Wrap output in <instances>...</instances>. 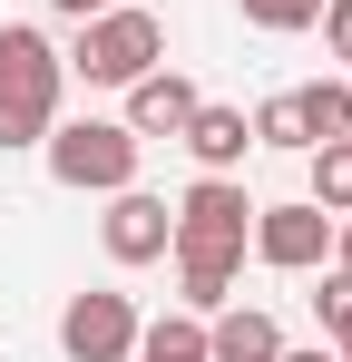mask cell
I'll use <instances>...</instances> for the list:
<instances>
[{
  "instance_id": "1",
  "label": "cell",
  "mask_w": 352,
  "mask_h": 362,
  "mask_svg": "<svg viewBox=\"0 0 352 362\" xmlns=\"http://www.w3.org/2000/svg\"><path fill=\"white\" fill-rule=\"evenodd\" d=\"M59 59H69V78H88V88H127V78H147V69L167 59V20H157L147 0L88 10V20H78V40H69Z\"/></svg>"
},
{
  "instance_id": "2",
  "label": "cell",
  "mask_w": 352,
  "mask_h": 362,
  "mask_svg": "<svg viewBox=\"0 0 352 362\" xmlns=\"http://www.w3.org/2000/svg\"><path fill=\"white\" fill-rule=\"evenodd\" d=\"M137 147H147V137H127V118H49V137H40V157H49V177L69 186V196L137 186Z\"/></svg>"
},
{
  "instance_id": "3",
  "label": "cell",
  "mask_w": 352,
  "mask_h": 362,
  "mask_svg": "<svg viewBox=\"0 0 352 362\" xmlns=\"http://www.w3.org/2000/svg\"><path fill=\"white\" fill-rule=\"evenodd\" d=\"M245 235H254V196H245L235 177H196L186 196H176L167 255L176 264H235V274H245Z\"/></svg>"
},
{
  "instance_id": "4",
  "label": "cell",
  "mask_w": 352,
  "mask_h": 362,
  "mask_svg": "<svg viewBox=\"0 0 352 362\" xmlns=\"http://www.w3.org/2000/svg\"><path fill=\"white\" fill-rule=\"evenodd\" d=\"M0 98L59 118V98H69V59H59V40L40 30V20H0Z\"/></svg>"
},
{
  "instance_id": "5",
  "label": "cell",
  "mask_w": 352,
  "mask_h": 362,
  "mask_svg": "<svg viewBox=\"0 0 352 362\" xmlns=\"http://www.w3.org/2000/svg\"><path fill=\"white\" fill-rule=\"evenodd\" d=\"M59 353L69 362H127L137 353V303L117 284H88V294L59 303Z\"/></svg>"
},
{
  "instance_id": "6",
  "label": "cell",
  "mask_w": 352,
  "mask_h": 362,
  "mask_svg": "<svg viewBox=\"0 0 352 362\" xmlns=\"http://www.w3.org/2000/svg\"><path fill=\"white\" fill-rule=\"evenodd\" d=\"M254 264H274V274H313V264H333V216L313 206V196H293V206H254Z\"/></svg>"
},
{
  "instance_id": "7",
  "label": "cell",
  "mask_w": 352,
  "mask_h": 362,
  "mask_svg": "<svg viewBox=\"0 0 352 362\" xmlns=\"http://www.w3.org/2000/svg\"><path fill=\"white\" fill-rule=\"evenodd\" d=\"M176 235V206L167 196H147V186H117L108 216H98V245H108V264H157Z\"/></svg>"
},
{
  "instance_id": "8",
  "label": "cell",
  "mask_w": 352,
  "mask_h": 362,
  "mask_svg": "<svg viewBox=\"0 0 352 362\" xmlns=\"http://www.w3.org/2000/svg\"><path fill=\"white\" fill-rule=\"evenodd\" d=\"M176 147L196 157V177H235V167L254 157V127H245V108H225V98H196V118L176 127Z\"/></svg>"
},
{
  "instance_id": "9",
  "label": "cell",
  "mask_w": 352,
  "mask_h": 362,
  "mask_svg": "<svg viewBox=\"0 0 352 362\" xmlns=\"http://www.w3.org/2000/svg\"><path fill=\"white\" fill-rule=\"evenodd\" d=\"M196 98H206V88H196V78H186V69H147V78H127V137H176V127L196 118Z\"/></svg>"
},
{
  "instance_id": "10",
  "label": "cell",
  "mask_w": 352,
  "mask_h": 362,
  "mask_svg": "<svg viewBox=\"0 0 352 362\" xmlns=\"http://www.w3.org/2000/svg\"><path fill=\"white\" fill-rule=\"evenodd\" d=\"M284 353V323L264 313V303H225V313H206V362H274Z\"/></svg>"
},
{
  "instance_id": "11",
  "label": "cell",
  "mask_w": 352,
  "mask_h": 362,
  "mask_svg": "<svg viewBox=\"0 0 352 362\" xmlns=\"http://www.w3.org/2000/svg\"><path fill=\"white\" fill-rule=\"evenodd\" d=\"M127 362H206V323L196 313H157V323H137V353Z\"/></svg>"
},
{
  "instance_id": "12",
  "label": "cell",
  "mask_w": 352,
  "mask_h": 362,
  "mask_svg": "<svg viewBox=\"0 0 352 362\" xmlns=\"http://www.w3.org/2000/svg\"><path fill=\"white\" fill-rule=\"evenodd\" d=\"M293 108H303V137L323 147V137H352V78H313V88H293Z\"/></svg>"
},
{
  "instance_id": "13",
  "label": "cell",
  "mask_w": 352,
  "mask_h": 362,
  "mask_svg": "<svg viewBox=\"0 0 352 362\" xmlns=\"http://www.w3.org/2000/svg\"><path fill=\"white\" fill-rule=\"evenodd\" d=\"M303 167H313V206H323V216H352V137L303 147Z\"/></svg>"
},
{
  "instance_id": "14",
  "label": "cell",
  "mask_w": 352,
  "mask_h": 362,
  "mask_svg": "<svg viewBox=\"0 0 352 362\" xmlns=\"http://www.w3.org/2000/svg\"><path fill=\"white\" fill-rule=\"evenodd\" d=\"M245 127H254V147H284V157H303V147H313V137H303V108H293V88H274Z\"/></svg>"
},
{
  "instance_id": "15",
  "label": "cell",
  "mask_w": 352,
  "mask_h": 362,
  "mask_svg": "<svg viewBox=\"0 0 352 362\" xmlns=\"http://www.w3.org/2000/svg\"><path fill=\"white\" fill-rule=\"evenodd\" d=\"M323 284H313V313H323V343H343L352 333V264H313Z\"/></svg>"
},
{
  "instance_id": "16",
  "label": "cell",
  "mask_w": 352,
  "mask_h": 362,
  "mask_svg": "<svg viewBox=\"0 0 352 362\" xmlns=\"http://www.w3.org/2000/svg\"><path fill=\"white\" fill-rule=\"evenodd\" d=\"M235 10H245L254 30H274V40H293V30H313V20H323V0H235Z\"/></svg>"
},
{
  "instance_id": "17",
  "label": "cell",
  "mask_w": 352,
  "mask_h": 362,
  "mask_svg": "<svg viewBox=\"0 0 352 362\" xmlns=\"http://www.w3.org/2000/svg\"><path fill=\"white\" fill-rule=\"evenodd\" d=\"M40 137H49V118H40V108H10V98H0V157L40 147Z\"/></svg>"
},
{
  "instance_id": "18",
  "label": "cell",
  "mask_w": 352,
  "mask_h": 362,
  "mask_svg": "<svg viewBox=\"0 0 352 362\" xmlns=\"http://www.w3.org/2000/svg\"><path fill=\"white\" fill-rule=\"evenodd\" d=\"M323 49L352 69V0H323Z\"/></svg>"
},
{
  "instance_id": "19",
  "label": "cell",
  "mask_w": 352,
  "mask_h": 362,
  "mask_svg": "<svg viewBox=\"0 0 352 362\" xmlns=\"http://www.w3.org/2000/svg\"><path fill=\"white\" fill-rule=\"evenodd\" d=\"M274 362H343V353H333V343H303V353H293V343H284Z\"/></svg>"
},
{
  "instance_id": "20",
  "label": "cell",
  "mask_w": 352,
  "mask_h": 362,
  "mask_svg": "<svg viewBox=\"0 0 352 362\" xmlns=\"http://www.w3.org/2000/svg\"><path fill=\"white\" fill-rule=\"evenodd\" d=\"M333 264H352V216H333Z\"/></svg>"
},
{
  "instance_id": "21",
  "label": "cell",
  "mask_w": 352,
  "mask_h": 362,
  "mask_svg": "<svg viewBox=\"0 0 352 362\" xmlns=\"http://www.w3.org/2000/svg\"><path fill=\"white\" fill-rule=\"evenodd\" d=\"M49 10H69V20H88V10H117V0H49Z\"/></svg>"
},
{
  "instance_id": "22",
  "label": "cell",
  "mask_w": 352,
  "mask_h": 362,
  "mask_svg": "<svg viewBox=\"0 0 352 362\" xmlns=\"http://www.w3.org/2000/svg\"><path fill=\"white\" fill-rule=\"evenodd\" d=\"M333 353H343V362H352V333H343V343H333Z\"/></svg>"
},
{
  "instance_id": "23",
  "label": "cell",
  "mask_w": 352,
  "mask_h": 362,
  "mask_svg": "<svg viewBox=\"0 0 352 362\" xmlns=\"http://www.w3.org/2000/svg\"><path fill=\"white\" fill-rule=\"evenodd\" d=\"M343 78H352V69H343Z\"/></svg>"
}]
</instances>
